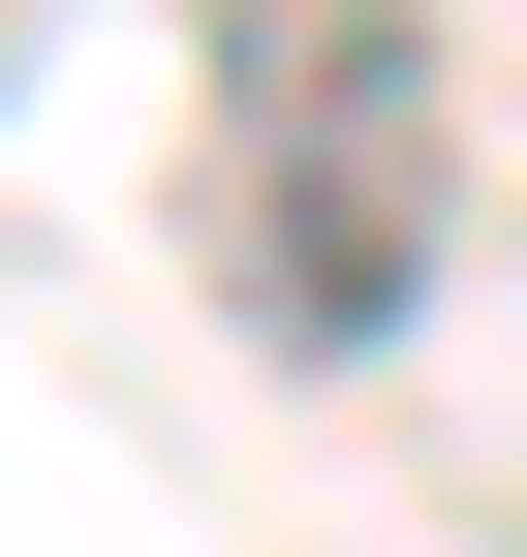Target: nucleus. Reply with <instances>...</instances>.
<instances>
[{
	"instance_id": "1",
	"label": "nucleus",
	"mask_w": 527,
	"mask_h": 557,
	"mask_svg": "<svg viewBox=\"0 0 527 557\" xmlns=\"http://www.w3.org/2000/svg\"><path fill=\"white\" fill-rule=\"evenodd\" d=\"M218 124H248V310H280V341H372L404 248H434V94H404V32H248Z\"/></svg>"
}]
</instances>
